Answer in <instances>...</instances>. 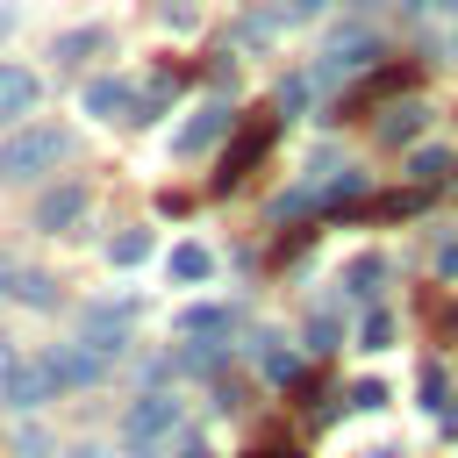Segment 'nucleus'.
<instances>
[{
	"label": "nucleus",
	"instance_id": "obj_1",
	"mask_svg": "<svg viewBox=\"0 0 458 458\" xmlns=\"http://www.w3.org/2000/svg\"><path fill=\"white\" fill-rule=\"evenodd\" d=\"M72 157V129L64 122H29V129H14L7 143H0V179H43L50 165H64Z\"/></svg>",
	"mask_w": 458,
	"mask_h": 458
},
{
	"label": "nucleus",
	"instance_id": "obj_2",
	"mask_svg": "<svg viewBox=\"0 0 458 458\" xmlns=\"http://www.w3.org/2000/svg\"><path fill=\"white\" fill-rule=\"evenodd\" d=\"M179 415H186V401L157 386V394H143V401L122 415V444H129V451H150L157 437H172V429H179Z\"/></svg>",
	"mask_w": 458,
	"mask_h": 458
},
{
	"label": "nucleus",
	"instance_id": "obj_3",
	"mask_svg": "<svg viewBox=\"0 0 458 458\" xmlns=\"http://www.w3.org/2000/svg\"><path fill=\"white\" fill-rule=\"evenodd\" d=\"M129 329H136V301H86L79 315V344H93L100 358L129 351Z\"/></svg>",
	"mask_w": 458,
	"mask_h": 458
},
{
	"label": "nucleus",
	"instance_id": "obj_4",
	"mask_svg": "<svg viewBox=\"0 0 458 458\" xmlns=\"http://www.w3.org/2000/svg\"><path fill=\"white\" fill-rule=\"evenodd\" d=\"M50 394H57L50 358H7V365H0V401H7V408H21V415H29V408H43Z\"/></svg>",
	"mask_w": 458,
	"mask_h": 458
},
{
	"label": "nucleus",
	"instance_id": "obj_5",
	"mask_svg": "<svg viewBox=\"0 0 458 458\" xmlns=\"http://www.w3.org/2000/svg\"><path fill=\"white\" fill-rule=\"evenodd\" d=\"M265 150H272V114H265V122H243V129L229 136V150H222V165H215V193H236L243 172H250Z\"/></svg>",
	"mask_w": 458,
	"mask_h": 458
},
{
	"label": "nucleus",
	"instance_id": "obj_6",
	"mask_svg": "<svg viewBox=\"0 0 458 458\" xmlns=\"http://www.w3.org/2000/svg\"><path fill=\"white\" fill-rule=\"evenodd\" d=\"M86 222V179H64V186H50L43 200H36V229L43 236H64V229H79Z\"/></svg>",
	"mask_w": 458,
	"mask_h": 458
},
{
	"label": "nucleus",
	"instance_id": "obj_7",
	"mask_svg": "<svg viewBox=\"0 0 458 458\" xmlns=\"http://www.w3.org/2000/svg\"><path fill=\"white\" fill-rule=\"evenodd\" d=\"M43 358H50L57 386H93V379H107V358H100L93 344H57V351H43Z\"/></svg>",
	"mask_w": 458,
	"mask_h": 458
},
{
	"label": "nucleus",
	"instance_id": "obj_8",
	"mask_svg": "<svg viewBox=\"0 0 458 458\" xmlns=\"http://www.w3.org/2000/svg\"><path fill=\"white\" fill-rule=\"evenodd\" d=\"M422 129H429V100H394V107H379V122H372L379 143H415Z\"/></svg>",
	"mask_w": 458,
	"mask_h": 458
},
{
	"label": "nucleus",
	"instance_id": "obj_9",
	"mask_svg": "<svg viewBox=\"0 0 458 458\" xmlns=\"http://www.w3.org/2000/svg\"><path fill=\"white\" fill-rule=\"evenodd\" d=\"M79 107L86 114H114V122H136V93L122 79H86L79 86Z\"/></svg>",
	"mask_w": 458,
	"mask_h": 458
},
{
	"label": "nucleus",
	"instance_id": "obj_10",
	"mask_svg": "<svg viewBox=\"0 0 458 458\" xmlns=\"http://www.w3.org/2000/svg\"><path fill=\"white\" fill-rule=\"evenodd\" d=\"M222 136H229V107H222V100H208V107L172 136V150H179V157H193V150H208V143H222Z\"/></svg>",
	"mask_w": 458,
	"mask_h": 458
},
{
	"label": "nucleus",
	"instance_id": "obj_11",
	"mask_svg": "<svg viewBox=\"0 0 458 458\" xmlns=\"http://www.w3.org/2000/svg\"><path fill=\"white\" fill-rule=\"evenodd\" d=\"M36 100H43L36 72H21V64H0V122H21Z\"/></svg>",
	"mask_w": 458,
	"mask_h": 458
},
{
	"label": "nucleus",
	"instance_id": "obj_12",
	"mask_svg": "<svg viewBox=\"0 0 458 458\" xmlns=\"http://www.w3.org/2000/svg\"><path fill=\"white\" fill-rule=\"evenodd\" d=\"M0 293H7V301H21V308H57V286H50L43 272H7V279H0Z\"/></svg>",
	"mask_w": 458,
	"mask_h": 458
},
{
	"label": "nucleus",
	"instance_id": "obj_13",
	"mask_svg": "<svg viewBox=\"0 0 458 458\" xmlns=\"http://www.w3.org/2000/svg\"><path fill=\"white\" fill-rule=\"evenodd\" d=\"M100 43H107V29H93V21H86V29H64V36L50 43V57H57V64H86Z\"/></svg>",
	"mask_w": 458,
	"mask_h": 458
},
{
	"label": "nucleus",
	"instance_id": "obj_14",
	"mask_svg": "<svg viewBox=\"0 0 458 458\" xmlns=\"http://www.w3.org/2000/svg\"><path fill=\"white\" fill-rule=\"evenodd\" d=\"M236 322H243L236 308H186L179 315V336H229Z\"/></svg>",
	"mask_w": 458,
	"mask_h": 458
},
{
	"label": "nucleus",
	"instance_id": "obj_15",
	"mask_svg": "<svg viewBox=\"0 0 458 458\" xmlns=\"http://www.w3.org/2000/svg\"><path fill=\"white\" fill-rule=\"evenodd\" d=\"M279 29H286V14H279V7H272V14H243V21H236V50H265Z\"/></svg>",
	"mask_w": 458,
	"mask_h": 458
},
{
	"label": "nucleus",
	"instance_id": "obj_16",
	"mask_svg": "<svg viewBox=\"0 0 458 458\" xmlns=\"http://www.w3.org/2000/svg\"><path fill=\"white\" fill-rule=\"evenodd\" d=\"M208 272H215V250H208V243H179V250H172V279H179V286H193V279H208Z\"/></svg>",
	"mask_w": 458,
	"mask_h": 458
},
{
	"label": "nucleus",
	"instance_id": "obj_17",
	"mask_svg": "<svg viewBox=\"0 0 458 458\" xmlns=\"http://www.w3.org/2000/svg\"><path fill=\"white\" fill-rule=\"evenodd\" d=\"M444 172H451V150H415L408 157V179L429 193V186H444Z\"/></svg>",
	"mask_w": 458,
	"mask_h": 458
},
{
	"label": "nucleus",
	"instance_id": "obj_18",
	"mask_svg": "<svg viewBox=\"0 0 458 458\" xmlns=\"http://www.w3.org/2000/svg\"><path fill=\"white\" fill-rule=\"evenodd\" d=\"M258 365H265V379H279V386L301 372V365H293V351H286L279 336H258Z\"/></svg>",
	"mask_w": 458,
	"mask_h": 458
},
{
	"label": "nucleus",
	"instance_id": "obj_19",
	"mask_svg": "<svg viewBox=\"0 0 458 458\" xmlns=\"http://www.w3.org/2000/svg\"><path fill=\"white\" fill-rule=\"evenodd\" d=\"M143 250H150V229H122V236L107 243V258H114V265H136Z\"/></svg>",
	"mask_w": 458,
	"mask_h": 458
},
{
	"label": "nucleus",
	"instance_id": "obj_20",
	"mask_svg": "<svg viewBox=\"0 0 458 458\" xmlns=\"http://www.w3.org/2000/svg\"><path fill=\"white\" fill-rule=\"evenodd\" d=\"M379 279H386L379 258H358V265H351V293H379Z\"/></svg>",
	"mask_w": 458,
	"mask_h": 458
},
{
	"label": "nucleus",
	"instance_id": "obj_21",
	"mask_svg": "<svg viewBox=\"0 0 458 458\" xmlns=\"http://www.w3.org/2000/svg\"><path fill=\"white\" fill-rule=\"evenodd\" d=\"M336 344V322L329 315H308V351H329Z\"/></svg>",
	"mask_w": 458,
	"mask_h": 458
},
{
	"label": "nucleus",
	"instance_id": "obj_22",
	"mask_svg": "<svg viewBox=\"0 0 458 458\" xmlns=\"http://www.w3.org/2000/svg\"><path fill=\"white\" fill-rule=\"evenodd\" d=\"M386 336H394V322H386V315H365V329H358V344H365V351H379Z\"/></svg>",
	"mask_w": 458,
	"mask_h": 458
},
{
	"label": "nucleus",
	"instance_id": "obj_23",
	"mask_svg": "<svg viewBox=\"0 0 458 458\" xmlns=\"http://www.w3.org/2000/svg\"><path fill=\"white\" fill-rule=\"evenodd\" d=\"M329 7H336V0H286L279 14H286V21H315V14H329Z\"/></svg>",
	"mask_w": 458,
	"mask_h": 458
},
{
	"label": "nucleus",
	"instance_id": "obj_24",
	"mask_svg": "<svg viewBox=\"0 0 458 458\" xmlns=\"http://www.w3.org/2000/svg\"><path fill=\"white\" fill-rule=\"evenodd\" d=\"M379 401H386V386H379V379H365V386H351V408H379Z\"/></svg>",
	"mask_w": 458,
	"mask_h": 458
},
{
	"label": "nucleus",
	"instance_id": "obj_25",
	"mask_svg": "<svg viewBox=\"0 0 458 458\" xmlns=\"http://www.w3.org/2000/svg\"><path fill=\"white\" fill-rule=\"evenodd\" d=\"M415 14H458V0H408Z\"/></svg>",
	"mask_w": 458,
	"mask_h": 458
},
{
	"label": "nucleus",
	"instance_id": "obj_26",
	"mask_svg": "<svg viewBox=\"0 0 458 458\" xmlns=\"http://www.w3.org/2000/svg\"><path fill=\"white\" fill-rule=\"evenodd\" d=\"M14 21H21V14H14V7H7V0H0V43H7V36H14Z\"/></svg>",
	"mask_w": 458,
	"mask_h": 458
},
{
	"label": "nucleus",
	"instance_id": "obj_27",
	"mask_svg": "<svg viewBox=\"0 0 458 458\" xmlns=\"http://www.w3.org/2000/svg\"><path fill=\"white\" fill-rule=\"evenodd\" d=\"M250 458H301L293 444H272V451H250Z\"/></svg>",
	"mask_w": 458,
	"mask_h": 458
},
{
	"label": "nucleus",
	"instance_id": "obj_28",
	"mask_svg": "<svg viewBox=\"0 0 458 458\" xmlns=\"http://www.w3.org/2000/svg\"><path fill=\"white\" fill-rule=\"evenodd\" d=\"M444 272H458V243H451V250H444Z\"/></svg>",
	"mask_w": 458,
	"mask_h": 458
},
{
	"label": "nucleus",
	"instance_id": "obj_29",
	"mask_svg": "<svg viewBox=\"0 0 458 458\" xmlns=\"http://www.w3.org/2000/svg\"><path fill=\"white\" fill-rule=\"evenodd\" d=\"M64 458H100V451H64Z\"/></svg>",
	"mask_w": 458,
	"mask_h": 458
},
{
	"label": "nucleus",
	"instance_id": "obj_30",
	"mask_svg": "<svg viewBox=\"0 0 458 458\" xmlns=\"http://www.w3.org/2000/svg\"><path fill=\"white\" fill-rule=\"evenodd\" d=\"M7 272H14V265H7V258H0V279H7Z\"/></svg>",
	"mask_w": 458,
	"mask_h": 458
},
{
	"label": "nucleus",
	"instance_id": "obj_31",
	"mask_svg": "<svg viewBox=\"0 0 458 458\" xmlns=\"http://www.w3.org/2000/svg\"><path fill=\"white\" fill-rule=\"evenodd\" d=\"M451 329H458V308H451Z\"/></svg>",
	"mask_w": 458,
	"mask_h": 458
},
{
	"label": "nucleus",
	"instance_id": "obj_32",
	"mask_svg": "<svg viewBox=\"0 0 458 458\" xmlns=\"http://www.w3.org/2000/svg\"><path fill=\"white\" fill-rule=\"evenodd\" d=\"M451 50H458V43H451Z\"/></svg>",
	"mask_w": 458,
	"mask_h": 458
}]
</instances>
